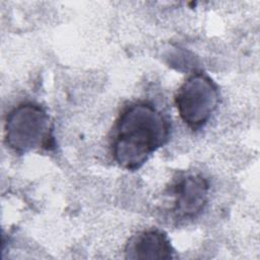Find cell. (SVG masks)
I'll use <instances>...</instances> for the list:
<instances>
[{
  "instance_id": "obj_4",
  "label": "cell",
  "mask_w": 260,
  "mask_h": 260,
  "mask_svg": "<svg viewBox=\"0 0 260 260\" xmlns=\"http://www.w3.org/2000/svg\"><path fill=\"white\" fill-rule=\"evenodd\" d=\"M171 197L169 212L176 220L197 217L205 208L209 197V183L199 173L179 174L168 187Z\"/></svg>"
},
{
  "instance_id": "obj_1",
  "label": "cell",
  "mask_w": 260,
  "mask_h": 260,
  "mask_svg": "<svg viewBox=\"0 0 260 260\" xmlns=\"http://www.w3.org/2000/svg\"><path fill=\"white\" fill-rule=\"evenodd\" d=\"M171 123L151 103L126 106L114 124L110 147L114 160L127 171H137L157 149L168 143Z\"/></svg>"
},
{
  "instance_id": "obj_3",
  "label": "cell",
  "mask_w": 260,
  "mask_h": 260,
  "mask_svg": "<svg viewBox=\"0 0 260 260\" xmlns=\"http://www.w3.org/2000/svg\"><path fill=\"white\" fill-rule=\"evenodd\" d=\"M219 88L214 80L202 71L194 72L179 86L175 105L181 120L191 130L202 128L218 107Z\"/></svg>"
},
{
  "instance_id": "obj_2",
  "label": "cell",
  "mask_w": 260,
  "mask_h": 260,
  "mask_svg": "<svg viewBox=\"0 0 260 260\" xmlns=\"http://www.w3.org/2000/svg\"><path fill=\"white\" fill-rule=\"evenodd\" d=\"M53 124L48 112L39 104L25 102L14 107L6 116L4 136L7 146L23 154L54 146Z\"/></svg>"
},
{
  "instance_id": "obj_5",
  "label": "cell",
  "mask_w": 260,
  "mask_h": 260,
  "mask_svg": "<svg viewBox=\"0 0 260 260\" xmlns=\"http://www.w3.org/2000/svg\"><path fill=\"white\" fill-rule=\"evenodd\" d=\"M125 258L134 260H170L175 251L167 234L158 229L136 233L125 246Z\"/></svg>"
}]
</instances>
